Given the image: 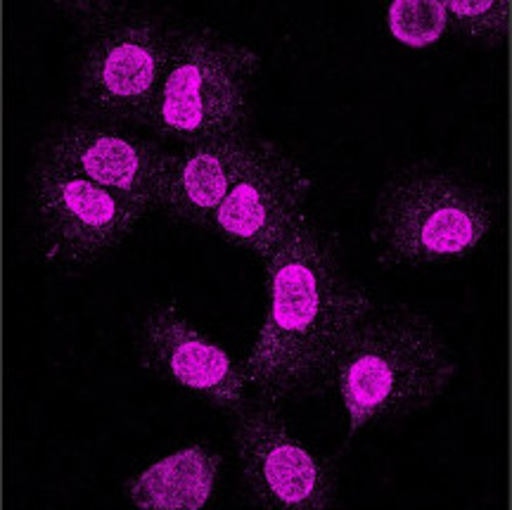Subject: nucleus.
<instances>
[{
    "label": "nucleus",
    "instance_id": "1",
    "mask_svg": "<svg viewBox=\"0 0 512 510\" xmlns=\"http://www.w3.org/2000/svg\"><path fill=\"white\" fill-rule=\"evenodd\" d=\"M261 264L268 311L242 366L249 390L275 404L330 382L339 349L373 314L375 304L351 283L332 240L309 214Z\"/></svg>",
    "mask_w": 512,
    "mask_h": 510
},
{
    "label": "nucleus",
    "instance_id": "2",
    "mask_svg": "<svg viewBox=\"0 0 512 510\" xmlns=\"http://www.w3.org/2000/svg\"><path fill=\"white\" fill-rule=\"evenodd\" d=\"M458 373L451 347L420 311L370 314L339 349L330 380L349 420V437L377 420L411 416L444 397Z\"/></svg>",
    "mask_w": 512,
    "mask_h": 510
},
{
    "label": "nucleus",
    "instance_id": "3",
    "mask_svg": "<svg viewBox=\"0 0 512 510\" xmlns=\"http://www.w3.org/2000/svg\"><path fill=\"white\" fill-rule=\"evenodd\" d=\"M496 228L491 197L453 171L413 164L387 181L375 204L373 238L384 266H444L470 259Z\"/></svg>",
    "mask_w": 512,
    "mask_h": 510
},
{
    "label": "nucleus",
    "instance_id": "4",
    "mask_svg": "<svg viewBox=\"0 0 512 510\" xmlns=\"http://www.w3.org/2000/svg\"><path fill=\"white\" fill-rule=\"evenodd\" d=\"M259 69L261 55L254 48L207 29L174 31L147 129L183 148L238 136L249 117Z\"/></svg>",
    "mask_w": 512,
    "mask_h": 510
},
{
    "label": "nucleus",
    "instance_id": "5",
    "mask_svg": "<svg viewBox=\"0 0 512 510\" xmlns=\"http://www.w3.org/2000/svg\"><path fill=\"white\" fill-rule=\"evenodd\" d=\"M162 19L131 12L93 31L81 57L76 112L105 126H147L169 62Z\"/></svg>",
    "mask_w": 512,
    "mask_h": 510
},
{
    "label": "nucleus",
    "instance_id": "6",
    "mask_svg": "<svg viewBox=\"0 0 512 510\" xmlns=\"http://www.w3.org/2000/svg\"><path fill=\"white\" fill-rule=\"evenodd\" d=\"M34 204L50 264L81 271L133 238L147 212L53 159L36 174Z\"/></svg>",
    "mask_w": 512,
    "mask_h": 510
},
{
    "label": "nucleus",
    "instance_id": "7",
    "mask_svg": "<svg viewBox=\"0 0 512 510\" xmlns=\"http://www.w3.org/2000/svg\"><path fill=\"white\" fill-rule=\"evenodd\" d=\"M235 449L249 494L271 510H325L335 503L337 475L330 458L294 435L271 401L242 406Z\"/></svg>",
    "mask_w": 512,
    "mask_h": 510
},
{
    "label": "nucleus",
    "instance_id": "8",
    "mask_svg": "<svg viewBox=\"0 0 512 510\" xmlns=\"http://www.w3.org/2000/svg\"><path fill=\"white\" fill-rule=\"evenodd\" d=\"M311 186L309 171L297 159L261 140L245 174L211 221V231L261 261L306 214Z\"/></svg>",
    "mask_w": 512,
    "mask_h": 510
},
{
    "label": "nucleus",
    "instance_id": "9",
    "mask_svg": "<svg viewBox=\"0 0 512 510\" xmlns=\"http://www.w3.org/2000/svg\"><path fill=\"white\" fill-rule=\"evenodd\" d=\"M140 363L192 397L240 411L247 397L245 366L185 316L178 302L152 306L138 337Z\"/></svg>",
    "mask_w": 512,
    "mask_h": 510
},
{
    "label": "nucleus",
    "instance_id": "10",
    "mask_svg": "<svg viewBox=\"0 0 512 510\" xmlns=\"http://www.w3.org/2000/svg\"><path fill=\"white\" fill-rule=\"evenodd\" d=\"M46 159L112 190L147 214L162 209L171 155L157 143L117 126L79 124L50 140Z\"/></svg>",
    "mask_w": 512,
    "mask_h": 510
},
{
    "label": "nucleus",
    "instance_id": "11",
    "mask_svg": "<svg viewBox=\"0 0 512 510\" xmlns=\"http://www.w3.org/2000/svg\"><path fill=\"white\" fill-rule=\"evenodd\" d=\"M261 140L238 136L202 140L171 155L162 212L178 223L211 228L216 212L252 162Z\"/></svg>",
    "mask_w": 512,
    "mask_h": 510
},
{
    "label": "nucleus",
    "instance_id": "12",
    "mask_svg": "<svg viewBox=\"0 0 512 510\" xmlns=\"http://www.w3.org/2000/svg\"><path fill=\"white\" fill-rule=\"evenodd\" d=\"M219 473L221 456L197 442L147 465L128 482L126 494L145 510H200L214 496Z\"/></svg>",
    "mask_w": 512,
    "mask_h": 510
},
{
    "label": "nucleus",
    "instance_id": "13",
    "mask_svg": "<svg viewBox=\"0 0 512 510\" xmlns=\"http://www.w3.org/2000/svg\"><path fill=\"white\" fill-rule=\"evenodd\" d=\"M510 8L508 0H448V31L486 46H501L510 34Z\"/></svg>",
    "mask_w": 512,
    "mask_h": 510
},
{
    "label": "nucleus",
    "instance_id": "14",
    "mask_svg": "<svg viewBox=\"0 0 512 510\" xmlns=\"http://www.w3.org/2000/svg\"><path fill=\"white\" fill-rule=\"evenodd\" d=\"M389 31L408 48H427L448 31L446 3L439 0H394L387 10Z\"/></svg>",
    "mask_w": 512,
    "mask_h": 510
},
{
    "label": "nucleus",
    "instance_id": "15",
    "mask_svg": "<svg viewBox=\"0 0 512 510\" xmlns=\"http://www.w3.org/2000/svg\"><path fill=\"white\" fill-rule=\"evenodd\" d=\"M64 8H67V12L76 22L91 31H98L100 27H105V24L114 22V19H119L128 12L126 5L117 3H67Z\"/></svg>",
    "mask_w": 512,
    "mask_h": 510
}]
</instances>
